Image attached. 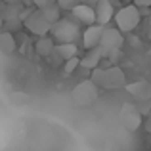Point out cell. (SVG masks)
Instances as JSON below:
<instances>
[{
  "label": "cell",
  "instance_id": "8992f818",
  "mask_svg": "<svg viewBox=\"0 0 151 151\" xmlns=\"http://www.w3.org/2000/svg\"><path fill=\"white\" fill-rule=\"evenodd\" d=\"M122 42H124V38H122V33L117 29V27H109V23L103 25L101 38H100V44H98L101 48L103 58H105L107 54H111L113 50H119L122 46Z\"/></svg>",
  "mask_w": 151,
  "mask_h": 151
},
{
  "label": "cell",
  "instance_id": "ba28073f",
  "mask_svg": "<svg viewBox=\"0 0 151 151\" xmlns=\"http://www.w3.org/2000/svg\"><path fill=\"white\" fill-rule=\"evenodd\" d=\"M23 8H25L23 2H6V8L0 12V15H2V21L6 23L10 29H19V27H23V21H21Z\"/></svg>",
  "mask_w": 151,
  "mask_h": 151
},
{
  "label": "cell",
  "instance_id": "cb8c5ba5",
  "mask_svg": "<svg viewBox=\"0 0 151 151\" xmlns=\"http://www.w3.org/2000/svg\"><path fill=\"white\" fill-rule=\"evenodd\" d=\"M81 2H82V4H86V6H92V8H94V6L98 4V0H81Z\"/></svg>",
  "mask_w": 151,
  "mask_h": 151
},
{
  "label": "cell",
  "instance_id": "603a6c76",
  "mask_svg": "<svg viewBox=\"0 0 151 151\" xmlns=\"http://www.w3.org/2000/svg\"><path fill=\"white\" fill-rule=\"evenodd\" d=\"M144 128H145V132H147V134H151V113H147V117H145Z\"/></svg>",
  "mask_w": 151,
  "mask_h": 151
},
{
  "label": "cell",
  "instance_id": "52a82bcc",
  "mask_svg": "<svg viewBox=\"0 0 151 151\" xmlns=\"http://www.w3.org/2000/svg\"><path fill=\"white\" fill-rule=\"evenodd\" d=\"M144 115L140 113V109H138L136 105H132V103H124V105L121 107V124L124 126L128 132H136L138 128L142 126V121H144Z\"/></svg>",
  "mask_w": 151,
  "mask_h": 151
},
{
  "label": "cell",
  "instance_id": "9a60e30c",
  "mask_svg": "<svg viewBox=\"0 0 151 151\" xmlns=\"http://www.w3.org/2000/svg\"><path fill=\"white\" fill-rule=\"evenodd\" d=\"M54 44H55L54 38H50L48 35H44V37H38V40L35 42V50H37V54L40 55V58H46V55L54 50Z\"/></svg>",
  "mask_w": 151,
  "mask_h": 151
},
{
  "label": "cell",
  "instance_id": "7402d4cb",
  "mask_svg": "<svg viewBox=\"0 0 151 151\" xmlns=\"http://www.w3.org/2000/svg\"><path fill=\"white\" fill-rule=\"evenodd\" d=\"M138 8H151V0H134Z\"/></svg>",
  "mask_w": 151,
  "mask_h": 151
},
{
  "label": "cell",
  "instance_id": "484cf974",
  "mask_svg": "<svg viewBox=\"0 0 151 151\" xmlns=\"http://www.w3.org/2000/svg\"><path fill=\"white\" fill-rule=\"evenodd\" d=\"M4 2H21V0H4Z\"/></svg>",
  "mask_w": 151,
  "mask_h": 151
},
{
  "label": "cell",
  "instance_id": "6da1fadb",
  "mask_svg": "<svg viewBox=\"0 0 151 151\" xmlns=\"http://www.w3.org/2000/svg\"><path fill=\"white\" fill-rule=\"evenodd\" d=\"M90 81L98 86V88H105V90H117L122 88L126 84V75L121 67H107V69H100V67H94L92 69V77Z\"/></svg>",
  "mask_w": 151,
  "mask_h": 151
},
{
  "label": "cell",
  "instance_id": "277c9868",
  "mask_svg": "<svg viewBox=\"0 0 151 151\" xmlns=\"http://www.w3.org/2000/svg\"><path fill=\"white\" fill-rule=\"evenodd\" d=\"M100 96V88L94 84L92 81H82L71 92V100H73L75 107H90L94 105Z\"/></svg>",
  "mask_w": 151,
  "mask_h": 151
},
{
  "label": "cell",
  "instance_id": "30bf717a",
  "mask_svg": "<svg viewBox=\"0 0 151 151\" xmlns=\"http://www.w3.org/2000/svg\"><path fill=\"white\" fill-rule=\"evenodd\" d=\"M71 15L77 19L78 23H84V25H92L96 23V12H94L92 6H86V4H77L75 8H71Z\"/></svg>",
  "mask_w": 151,
  "mask_h": 151
},
{
  "label": "cell",
  "instance_id": "4316f807",
  "mask_svg": "<svg viewBox=\"0 0 151 151\" xmlns=\"http://www.w3.org/2000/svg\"><path fill=\"white\" fill-rule=\"evenodd\" d=\"M4 25V21H2V15H0V27H2Z\"/></svg>",
  "mask_w": 151,
  "mask_h": 151
},
{
  "label": "cell",
  "instance_id": "5b68a950",
  "mask_svg": "<svg viewBox=\"0 0 151 151\" xmlns=\"http://www.w3.org/2000/svg\"><path fill=\"white\" fill-rule=\"evenodd\" d=\"M50 33H52L54 42L58 44V42H77L81 31H78V25L73 21V19H63V17H59L58 21L52 23Z\"/></svg>",
  "mask_w": 151,
  "mask_h": 151
},
{
  "label": "cell",
  "instance_id": "9c48e42d",
  "mask_svg": "<svg viewBox=\"0 0 151 151\" xmlns=\"http://www.w3.org/2000/svg\"><path fill=\"white\" fill-rule=\"evenodd\" d=\"M126 92L132 98H136V101H144V100H151V84L147 81H136L130 82V84H124Z\"/></svg>",
  "mask_w": 151,
  "mask_h": 151
},
{
  "label": "cell",
  "instance_id": "ffe728a7",
  "mask_svg": "<svg viewBox=\"0 0 151 151\" xmlns=\"http://www.w3.org/2000/svg\"><path fill=\"white\" fill-rule=\"evenodd\" d=\"M46 58H50V63H52V65H54V67H59V65H61V63H63V59H61V58H59V55H58V52H55V50H52L50 54L46 55Z\"/></svg>",
  "mask_w": 151,
  "mask_h": 151
},
{
  "label": "cell",
  "instance_id": "f1b7e54d",
  "mask_svg": "<svg viewBox=\"0 0 151 151\" xmlns=\"http://www.w3.org/2000/svg\"><path fill=\"white\" fill-rule=\"evenodd\" d=\"M2 2H4V0H2Z\"/></svg>",
  "mask_w": 151,
  "mask_h": 151
},
{
  "label": "cell",
  "instance_id": "2e32d148",
  "mask_svg": "<svg viewBox=\"0 0 151 151\" xmlns=\"http://www.w3.org/2000/svg\"><path fill=\"white\" fill-rule=\"evenodd\" d=\"M15 48H17V44H15L14 35H12L10 31L0 33V52H4V54H14Z\"/></svg>",
  "mask_w": 151,
  "mask_h": 151
},
{
  "label": "cell",
  "instance_id": "7c38bea8",
  "mask_svg": "<svg viewBox=\"0 0 151 151\" xmlns=\"http://www.w3.org/2000/svg\"><path fill=\"white\" fill-rule=\"evenodd\" d=\"M101 31H103V25H100V23L88 25V29H84V33H82V46L86 50L98 46L100 44V38H101Z\"/></svg>",
  "mask_w": 151,
  "mask_h": 151
},
{
  "label": "cell",
  "instance_id": "d4e9b609",
  "mask_svg": "<svg viewBox=\"0 0 151 151\" xmlns=\"http://www.w3.org/2000/svg\"><path fill=\"white\" fill-rule=\"evenodd\" d=\"M23 4H25V6H29V4H33V0H21Z\"/></svg>",
  "mask_w": 151,
  "mask_h": 151
},
{
  "label": "cell",
  "instance_id": "d6986e66",
  "mask_svg": "<svg viewBox=\"0 0 151 151\" xmlns=\"http://www.w3.org/2000/svg\"><path fill=\"white\" fill-rule=\"evenodd\" d=\"M55 2L59 4V8H61V10H67V12H69L71 8H75L77 4H81V0H55Z\"/></svg>",
  "mask_w": 151,
  "mask_h": 151
},
{
  "label": "cell",
  "instance_id": "7a4b0ae2",
  "mask_svg": "<svg viewBox=\"0 0 151 151\" xmlns=\"http://www.w3.org/2000/svg\"><path fill=\"white\" fill-rule=\"evenodd\" d=\"M21 21H23V27H25L29 33L37 35V37H44V35L50 33V27L52 23L48 21V19L42 15L40 8H23L21 12Z\"/></svg>",
  "mask_w": 151,
  "mask_h": 151
},
{
  "label": "cell",
  "instance_id": "ac0fdd59",
  "mask_svg": "<svg viewBox=\"0 0 151 151\" xmlns=\"http://www.w3.org/2000/svg\"><path fill=\"white\" fill-rule=\"evenodd\" d=\"M78 61H81L78 55H73V58L65 59V63H63V77H69V75L78 67Z\"/></svg>",
  "mask_w": 151,
  "mask_h": 151
},
{
  "label": "cell",
  "instance_id": "3957f363",
  "mask_svg": "<svg viewBox=\"0 0 151 151\" xmlns=\"http://www.w3.org/2000/svg\"><path fill=\"white\" fill-rule=\"evenodd\" d=\"M113 19L121 33H132L142 21V10L136 4H128V6H122L121 10L115 12Z\"/></svg>",
  "mask_w": 151,
  "mask_h": 151
},
{
  "label": "cell",
  "instance_id": "e0dca14e",
  "mask_svg": "<svg viewBox=\"0 0 151 151\" xmlns=\"http://www.w3.org/2000/svg\"><path fill=\"white\" fill-rule=\"evenodd\" d=\"M40 12H42V15H44V17L48 19L50 23L58 21V19L61 17V8H59L58 2H52V4H48V6L40 8Z\"/></svg>",
  "mask_w": 151,
  "mask_h": 151
},
{
  "label": "cell",
  "instance_id": "5bb4252c",
  "mask_svg": "<svg viewBox=\"0 0 151 151\" xmlns=\"http://www.w3.org/2000/svg\"><path fill=\"white\" fill-rule=\"evenodd\" d=\"M54 50L58 52V55L63 61L73 58V55H77V52H78V48L75 46V42H58V44H54Z\"/></svg>",
  "mask_w": 151,
  "mask_h": 151
},
{
  "label": "cell",
  "instance_id": "83f0119b",
  "mask_svg": "<svg viewBox=\"0 0 151 151\" xmlns=\"http://www.w3.org/2000/svg\"><path fill=\"white\" fill-rule=\"evenodd\" d=\"M111 2H117V0H111Z\"/></svg>",
  "mask_w": 151,
  "mask_h": 151
},
{
  "label": "cell",
  "instance_id": "8fae6325",
  "mask_svg": "<svg viewBox=\"0 0 151 151\" xmlns=\"http://www.w3.org/2000/svg\"><path fill=\"white\" fill-rule=\"evenodd\" d=\"M94 12H96V23L107 25V23H111L113 14H115L113 2L111 0H98V4L94 6Z\"/></svg>",
  "mask_w": 151,
  "mask_h": 151
},
{
  "label": "cell",
  "instance_id": "4fadbf2b",
  "mask_svg": "<svg viewBox=\"0 0 151 151\" xmlns=\"http://www.w3.org/2000/svg\"><path fill=\"white\" fill-rule=\"evenodd\" d=\"M101 59H103L101 48H100V46H94V48L88 50V54H86L84 58H81V61H78V67H84V69H90V71H92L94 67L100 65Z\"/></svg>",
  "mask_w": 151,
  "mask_h": 151
},
{
  "label": "cell",
  "instance_id": "44dd1931",
  "mask_svg": "<svg viewBox=\"0 0 151 151\" xmlns=\"http://www.w3.org/2000/svg\"><path fill=\"white\" fill-rule=\"evenodd\" d=\"M52 2H55V0H33V6L35 8H44V6H48Z\"/></svg>",
  "mask_w": 151,
  "mask_h": 151
}]
</instances>
